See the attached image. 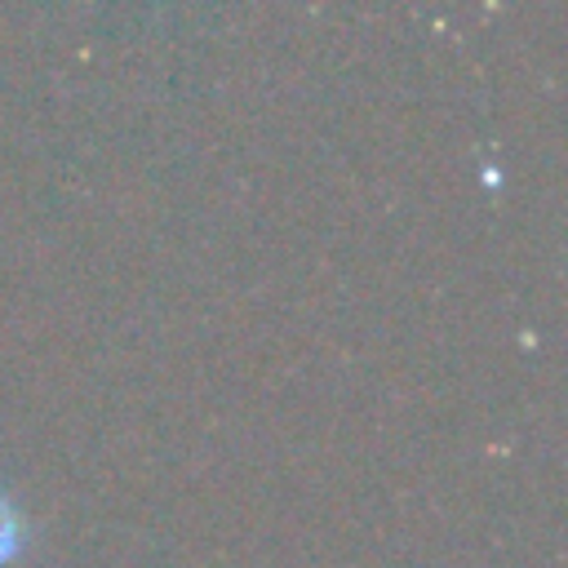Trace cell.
<instances>
[{"label": "cell", "mask_w": 568, "mask_h": 568, "mask_svg": "<svg viewBox=\"0 0 568 568\" xmlns=\"http://www.w3.org/2000/svg\"><path fill=\"white\" fill-rule=\"evenodd\" d=\"M27 546V528H22V515L13 510V501L0 493V568L13 564Z\"/></svg>", "instance_id": "1"}]
</instances>
